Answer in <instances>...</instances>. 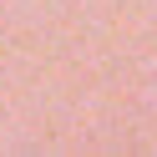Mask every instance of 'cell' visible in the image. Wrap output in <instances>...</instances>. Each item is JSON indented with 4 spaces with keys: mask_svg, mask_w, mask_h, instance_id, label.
<instances>
[]
</instances>
